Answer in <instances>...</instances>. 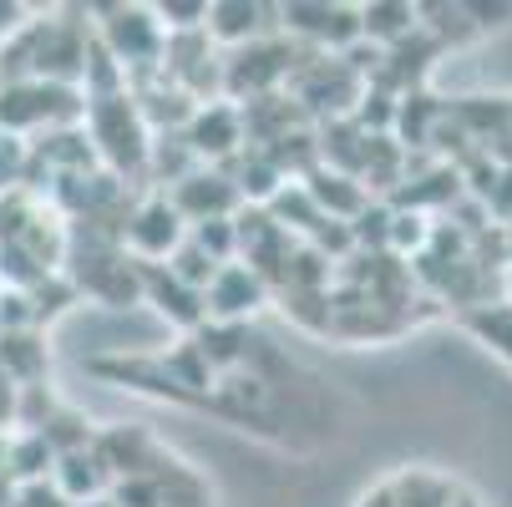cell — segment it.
Here are the masks:
<instances>
[{
	"instance_id": "1",
	"label": "cell",
	"mask_w": 512,
	"mask_h": 507,
	"mask_svg": "<svg viewBox=\"0 0 512 507\" xmlns=\"http://www.w3.org/2000/svg\"><path fill=\"white\" fill-rule=\"evenodd\" d=\"M87 137H92V148L112 178L142 188L137 178H148V163H153V127L142 117L132 87L112 92V97H87Z\"/></svg>"
},
{
	"instance_id": "2",
	"label": "cell",
	"mask_w": 512,
	"mask_h": 507,
	"mask_svg": "<svg viewBox=\"0 0 512 507\" xmlns=\"http://www.w3.org/2000/svg\"><path fill=\"white\" fill-rule=\"evenodd\" d=\"M87 122V92L61 87V82H11L0 87V132L11 137H41L56 127H82Z\"/></svg>"
},
{
	"instance_id": "3",
	"label": "cell",
	"mask_w": 512,
	"mask_h": 507,
	"mask_svg": "<svg viewBox=\"0 0 512 507\" xmlns=\"http://www.w3.org/2000/svg\"><path fill=\"white\" fill-rule=\"evenodd\" d=\"M92 21L102 46L112 51V61L127 71V82H142L163 71V51H168V31L158 26L153 6H92Z\"/></svg>"
},
{
	"instance_id": "4",
	"label": "cell",
	"mask_w": 512,
	"mask_h": 507,
	"mask_svg": "<svg viewBox=\"0 0 512 507\" xmlns=\"http://www.w3.org/2000/svg\"><path fill=\"white\" fill-rule=\"evenodd\" d=\"M300 66V51L295 41H279V36H264V41H249L239 51H229L224 61V102L234 107H249V102H264L274 97Z\"/></svg>"
},
{
	"instance_id": "5",
	"label": "cell",
	"mask_w": 512,
	"mask_h": 507,
	"mask_svg": "<svg viewBox=\"0 0 512 507\" xmlns=\"http://www.w3.org/2000/svg\"><path fill=\"white\" fill-rule=\"evenodd\" d=\"M295 102H300V112L310 117H350L355 107H360V97H365V82L360 77V66L350 61V56H325V51H315L310 61H300L295 66Z\"/></svg>"
},
{
	"instance_id": "6",
	"label": "cell",
	"mask_w": 512,
	"mask_h": 507,
	"mask_svg": "<svg viewBox=\"0 0 512 507\" xmlns=\"http://www.w3.org/2000/svg\"><path fill=\"white\" fill-rule=\"evenodd\" d=\"M183 239H188V219L173 208V198L163 188L137 193V203L127 213V234H122L127 254L137 264H168L183 249Z\"/></svg>"
},
{
	"instance_id": "7",
	"label": "cell",
	"mask_w": 512,
	"mask_h": 507,
	"mask_svg": "<svg viewBox=\"0 0 512 507\" xmlns=\"http://www.w3.org/2000/svg\"><path fill=\"white\" fill-rule=\"evenodd\" d=\"M279 31L289 41H310L315 51H335V56H350L365 31H360V6H305V0H295V6H279Z\"/></svg>"
},
{
	"instance_id": "8",
	"label": "cell",
	"mask_w": 512,
	"mask_h": 507,
	"mask_svg": "<svg viewBox=\"0 0 512 507\" xmlns=\"http://www.w3.org/2000/svg\"><path fill=\"white\" fill-rule=\"evenodd\" d=\"M183 137H188V148L198 153V163L203 168H229L234 158H244L249 153V127H244V107H234V102H203L198 112H193V122L183 127Z\"/></svg>"
},
{
	"instance_id": "9",
	"label": "cell",
	"mask_w": 512,
	"mask_h": 507,
	"mask_svg": "<svg viewBox=\"0 0 512 507\" xmlns=\"http://www.w3.org/2000/svg\"><path fill=\"white\" fill-rule=\"evenodd\" d=\"M168 198H173V208L188 219V229H193V224H208V219H234V213L244 208V193H239V183H234L224 168H198V173H188L183 183L168 188Z\"/></svg>"
},
{
	"instance_id": "10",
	"label": "cell",
	"mask_w": 512,
	"mask_h": 507,
	"mask_svg": "<svg viewBox=\"0 0 512 507\" xmlns=\"http://www.w3.org/2000/svg\"><path fill=\"white\" fill-rule=\"evenodd\" d=\"M142 269V305H153L168 325L198 335L208 325V300H203V289L183 284L168 264H137Z\"/></svg>"
},
{
	"instance_id": "11",
	"label": "cell",
	"mask_w": 512,
	"mask_h": 507,
	"mask_svg": "<svg viewBox=\"0 0 512 507\" xmlns=\"http://www.w3.org/2000/svg\"><path fill=\"white\" fill-rule=\"evenodd\" d=\"M269 279L259 274V269H249L244 259H234V264H224L218 269V279L208 284V320H229V325H249V315L259 310V305H269Z\"/></svg>"
},
{
	"instance_id": "12",
	"label": "cell",
	"mask_w": 512,
	"mask_h": 507,
	"mask_svg": "<svg viewBox=\"0 0 512 507\" xmlns=\"http://www.w3.org/2000/svg\"><path fill=\"white\" fill-rule=\"evenodd\" d=\"M279 31V6H254V0H208V41L239 51L249 41H264Z\"/></svg>"
},
{
	"instance_id": "13",
	"label": "cell",
	"mask_w": 512,
	"mask_h": 507,
	"mask_svg": "<svg viewBox=\"0 0 512 507\" xmlns=\"http://www.w3.org/2000/svg\"><path fill=\"white\" fill-rule=\"evenodd\" d=\"M305 188H310V198L330 213V219H340V224H355L365 208H371L376 198H371V188H365L360 178H350V173H335V168H315L310 178H305Z\"/></svg>"
},
{
	"instance_id": "14",
	"label": "cell",
	"mask_w": 512,
	"mask_h": 507,
	"mask_svg": "<svg viewBox=\"0 0 512 507\" xmlns=\"http://www.w3.org/2000/svg\"><path fill=\"white\" fill-rule=\"evenodd\" d=\"M0 371L16 386H46V371H51L46 335L41 330H6L0 335Z\"/></svg>"
},
{
	"instance_id": "15",
	"label": "cell",
	"mask_w": 512,
	"mask_h": 507,
	"mask_svg": "<svg viewBox=\"0 0 512 507\" xmlns=\"http://www.w3.org/2000/svg\"><path fill=\"white\" fill-rule=\"evenodd\" d=\"M51 482L61 487V497H66L71 507H77V502H92V497H107V492H112V472L102 467L97 447L56 457V472H51Z\"/></svg>"
},
{
	"instance_id": "16",
	"label": "cell",
	"mask_w": 512,
	"mask_h": 507,
	"mask_svg": "<svg viewBox=\"0 0 512 507\" xmlns=\"http://www.w3.org/2000/svg\"><path fill=\"white\" fill-rule=\"evenodd\" d=\"M360 31L376 51H391L401 41H411L421 31V6H401V0H376V6H360Z\"/></svg>"
},
{
	"instance_id": "17",
	"label": "cell",
	"mask_w": 512,
	"mask_h": 507,
	"mask_svg": "<svg viewBox=\"0 0 512 507\" xmlns=\"http://www.w3.org/2000/svg\"><path fill=\"white\" fill-rule=\"evenodd\" d=\"M391 487V502L396 507H457V487L447 482V477H436V472H401V477H391L386 482Z\"/></svg>"
},
{
	"instance_id": "18",
	"label": "cell",
	"mask_w": 512,
	"mask_h": 507,
	"mask_svg": "<svg viewBox=\"0 0 512 507\" xmlns=\"http://www.w3.org/2000/svg\"><path fill=\"white\" fill-rule=\"evenodd\" d=\"M6 472H11L16 482H46V477L56 472L51 442L41 437V431H16V437H11V462H6Z\"/></svg>"
},
{
	"instance_id": "19",
	"label": "cell",
	"mask_w": 512,
	"mask_h": 507,
	"mask_svg": "<svg viewBox=\"0 0 512 507\" xmlns=\"http://www.w3.org/2000/svg\"><path fill=\"white\" fill-rule=\"evenodd\" d=\"M41 437L51 442L56 457H66V452H87V447L97 442V426H92L77 406H66V401H61V406L51 411V421L41 426Z\"/></svg>"
},
{
	"instance_id": "20",
	"label": "cell",
	"mask_w": 512,
	"mask_h": 507,
	"mask_svg": "<svg viewBox=\"0 0 512 507\" xmlns=\"http://www.w3.org/2000/svg\"><path fill=\"white\" fill-rule=\"evenodd\" d=\"M467 330L512 366V305H472L467 310Z\"/></svg>"
},
{
	"instance_id": "21",
	"label": "cell",
	"mask_w": 512,
	"mask_h": 507,
	"mask_svg": "<svg viewBox=\"0 0 512 507\" xmlns=\"http://www.w3.org/2000/svg\"><path fill=\"white\" fill-rule=\"evenodd\" d=\"M168 269H173L183 284H193V289H203V295H208V284L218 279V269H224V264H218L208 249H198V244H193V234H188V239H183V249L168 259Z\"/></svg>"
},
{
	"instance_id": "22",
	"label": "cell",
	"mask_w": 512,
	"mask_h": 507,
	"mask_svg": "<svg viewBox=\"0 0 512 507\" xmlns=\"http://www.w3.org/2000/svg\"><path fill=\"white\" fill-rule=\"evenodd\" d=\"M153 16H158V26H163L168 36L208 31V0H158Z\"/></svg>"
},
{
	"instance_id": "23",
	"label": "cell",
	"mask_w": 512,
	"mask_h": 507,
	"mask_svg": "<svg viewBox=\"0 0 512 507\" xmlns=\"http://www.w3.org/2000/svg\"><path fill=\"white\" fill-rule=\"evenodd\" d=\"M198 249H208L218 264H234L239 259V224L234 219H208V224H193L188 229Z\"/></svg>"
},
{
	"instance_id": "24",
	"label": "cell",
	"mask_w": 512,
	"mask_h": 507,
	"mask_svg": "<svg viewBox=\"0 0 512 507\" xmlns=\"http://www.w3.org/2000/svg\"><path fill=\"white\" fill-rule=\"evenodd\" d=\"M396 208V203H391ZM431 224H426V213H416V208H396L391 213V249H401V254H426V244H431Z\"/></svg>"
},
{
	"instance_id": "25",
	"label": "cell",
	"mask_w": 512,
	"mask_h": 507,
	"mask_svg": "<svg viewBox=\"0 0 512 507\" xmlns=\"http://www.w3.org/2000/svg\"><path fill=\"white\" fill-rule=\"evenodd\" d=\"M26 173H31V142L0 132V193L26 188Z\"/></svg>"
},
{
	"instance_id": "26",
	"label": "cell",
	"mask_w": 512,
	"mask_h": 507,
	"mask_svg": "<svg viewBox=\"0 0 512 507\" xmlns=\"http://www.w3.org/2000/svg\"><path fill=\"white\" fill-rule=\"evenodd\" d=\"M16 507H71V502H66L61 487L46 477V482H21V487H16Z\"/></svg>"
},
{
	"instance_id": "27",
	"label": "cell",
	"mask_w": 512,
	"mask_h": 507,
	"mask_svg": "<svg viewBox=\"0 0 512 507\" xmlns=\"http://www.w3.org/2000/svg\"><path fill=\"white\" fill-rule=\"evenodd\" d=\"M26 21H31V6H6V0H0V46H6Z\"/></svg>"
},
{
	"instance_id": "28",
	"label": "cell",
	"mask_w": 512,
	"mask_h": 507,
	"mask_svg": "<svg viewBox=\"0 0 512 507\" xmlns=\"http://www.w3.org/2000/svg\"><path fill=\"white\" fill-rule=\"evenodd\" d=\"M16 487H21V482H16L11 472H0V507H16Z\"/></svg>"
},
{
	"instance_id": "29",
	"label": "cell",
	"mask_w": 512,
	"mask_h": 507,
	"mask_svg": "<svg viewBox=\"0 0 512 507\" xmlns=\"http://www.w3.org/2000/svg\"><path fill=\"white\" fill-rule=\"evenodd\" d=\"M11 437L16 431H0V472H6V462H11Z\"/></svg>"
},
{
	"instance_id": "30",
	"label": "cell",
	"mask_w": 512,
	"mask_h": 507,
	"mask_svg": "<svg viewBox=\"0 0 512 507\" xmlns=\"http://www.w3.org/2000/svg\"><path fill=\"white\" fill-rule=\"evenodd\" d=\"M77 507H117V497L107 492V497H92V502H77Z\"/></svg>"
},
{
	"instance_id": "31",
	"label": "cell",
	"mask_w": 512,
	"mask_h": 507,
	"mask_svg": "<svg viewBox=\"0 0 512 507\" xmlns=\"http://www.w3.org/2000/svg\"><path fill=\"white\" fill-rule=\"evenodd\" d=\"M502 289H507V305H512V259H507V274H502Z\"/></svg>"
}]
</instances>
